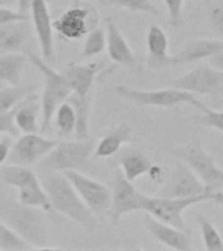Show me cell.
Segmentation results:
<instances>
[{"instance_id": "cell-1", "label": "cell", "mask_w": 223, "mask_h": 251, "mask_svg": "<svg viewBox=\"0 0 223 251\" xmlns=\"http://www.w3.org/2000/svg\"><path fill=\"white\" fill-rule=\"evenodd\" d=\"M42 208L30 207L11 198H0V219L21 238L37 250H54L50 246V231Z\"/></svg>"}, {"instance_id": "cell-2", "label": "cell", "mask_w": 223, "mask_h": 251, "mask_svg": "<svg viewBox=\"0 0 223 251\" xmlns=\"http://www.w3.org/2000/svg\"><path fill=\"white\" fill-rule=\"evenodd\" d=\"M41 183L54 211L78 224L86 231H94L97 226L95 215L86 207L64 173L45 172L41 178Z\"/></svg>"}, {"instance_id": "cell-3", "label": "cell", "mask_w": 223, "mask_h": 251, "mask_svg": "<svg viewBox=\"0 0 223 251\" xmlns=\"http://www.w3.org/2000/svg\"><path fill=\"white\" fill-rule=\"evenodd\" d=\"M27 60L42 74L43 76V93L41 100V131L47 132L51 127V123L54 121L55 111L63 102H66L70 93V88L67 81L64 72H58L46 62L45 59H41L34 52L29 50L25 51Z\"/></svg>"}, {"instance_id": "cell-4", "label": "cell", "mask_w": 223, "mask_h": 251, "mask_svg": "<svg viewBox=\"0 0 223 251\" xmlns=\"http://www.w3.org/2000/svg\"><path fill=\"white\" fill-rule=\"evenodd\" d=\"M95 145L93 139L58 141L39 165L42 166L43 172L64 173L68 170H81L89 165Z\"/></svg>"}, {"instance_id": "cell-5", "label": "cell", "mask_w": 223, "mask_h": 251, "mask_svg": "<svg viewBox=\"0 0 223 251\" xmlns=\"http://www.w3.org/2000/svg\"><path fill=\"white\" fill-rule=\"evenodd\" d=\"M115 92L119 97L124 98L127 101L141 106H153V107H166L171 109L181 103L192 105L200 111L205 107L202 102L191 92L178 89V88H168L160 90H141L134 89L127 85H117Z\"/></svg>"}, {"instance_id": "cell-6", "label": "cell", "mask_w": 223, "mask_h": 251, "mask_svg": "<svg viewBox=\"0 0 223 251\" xmlns=\"http://www.w3.org/2000/svg\"><path fill=\"white\" fill-rule=\"evenodd\" d=\"M174 88L187 90L193 94H201L210 98L214 107L223 106V71L201 64L174 80Z\"/></svg>"}, {"instance_id": "cell-7", "label": "cell", "mask_w": 223, "mask_h": 251, "mask_svg": "<svg viewBox=\"0 0 223 251\" xmlns=\"http://www.w3.org/2000/svg\"><path fill=\"white\" fill-rule=\"evenodd\" d=\"M171 153L178 160L185 162L211 191L223 188V169L215 164L214 158L203 149L200 141L175 147Z\"/></svg>"}, {"instance_id": "cell-8", "label": "cell", "mask_w": 223, "mask_h": 251, "mask_svg": "<svg viewBox=\"0 0 223 251\" xmlns=\"http://www.w3.org/2000/svg\"><path fill=\"white\" fill-rule=\"evenodd\" d=\"M211 198H213V191H209L202 195L191 196V198H164V196L150 198L144 194L141 211L146 212L162 223L184 230L185 225H184L183 213L185 209L196 204L210 200Z\"/></svg>"}, {"instance_id": "cell-9", "label": "cell", "mask_w": 223, "mask_h": 251, "mask_svg": "<svg viewBox=\"0 0 223 251\" xmlns=\"http://www.w3.org/2000/svg\"><path fill=\"white\" fill-rule=\"evenodd\" d=\"M99 13L93 4L78 1L72 4L62 16L55 20L54 31L66 41H76L85 37L89 31L98 26Z\"/></svg>"}, {"instance_id": "cell-10", "label": "cell", "mask_w": 223, "mask_h": 251, "mask_svg": "<svg viewBox=\"0 0 223 251\" xmlns=\"http://www.w3.org/2000/svg\"><path fill=\"white\" fill-rule=\"evenodd\" d=\"M64 174L94 215L103 217L109 213L111 208V190L106 184L82 174L80 170H68Z\"/></svg>"}, {"instance_id": "cell-11", "label": "cell", "mask_w": 223, "mask_h": 251, "mask_svg": "<svg viewBox=\"0 0 223 251\" xmlns=\"http://www.w3.org/2000/svg\"><path fill=\"white\" fill-rule=\"evenodd\" d=\"M58 141L39 135L38 132L22 133L12 144L8 162L9 164L31 166L41 162L51 152Z\"/></svg>"}, {"instance_id": "cell-12", "label": "cell", "mask_w": 223, "mask_h": 251, "mask_svg": "<svg viewBox=\"0 0 223 251\" xmlns=\"http://www.w3.org/2000/svg\"><path fill=\"white\" fill-rule=\"evenodd\" d=\"M142 198L144 194L133 186V182L124 176L121 169H117L111 190V208L109 212L111 220L117 223L127 213L141 211Z\"/></svg>"}, {"instance_id": "cell-13", "label": "cell", "mask_w": 223, "mask_h": 251, "mask_svg": "<svg viewBox=\"0 0 223 251\" xmlns=\"http://www.w3.org/2000/svg\"><path fill=\"white\" fill-rule=\"evenodd\" d=\"M209 191L211 190L205 186L199 176L185 162L180 161L176 164L163 187L158 191V195L164 198H191Z\"/></svg>"}, {"instance_id": "cell-14", "label": "cell", "mask_w": 223, "mask_h": 251, "mask_svg": "<svg viewBox=\"0 0 223 251\" xmlns=\"http://www.w3.org/2000/svg\"><path fill=\"white\" fill-rule=\"evenodd\" d=\"M31 25L38 39L39 49L46 62H52L55 56L54 25L46 0H33L30 9Z\"/></svg>"}, {"instance_id": "cell-15", "label": "cell", "mask_w": 223, "mask_h": 251, "mask_svg": "<svg viewBox=\"0 0 223 251\" xmlns=\"http://www.w3.org/2000/svg\"><path fill=\"white\" fill-rule=\"evenodd\" d=\"M144 225L153 238L163 243L164 246L180 251H189L192 249L191 239L181 229L162 223L149 213L144 217Z\"/></svg>"}, {"instance_id": "cell-16", "label": "cell", "mask_w": 223, "mask_h": 251, "mask_svg": "<svg viewBox=\"0 0 223 251\" xmlns=\"http://www.w3.org/2000/svg\"><path fill=\"white\" fill-rule=\"evenodd\" d=\"M34 33L29 20L16 21L0 26V55L9 52H25Z\"/></svg>"}, {"instance_id": "cell-17", "label": "cell", "mask_w": 223, "mask_h": 251, "mask_svg": "<svg viewBox=\"0 0 223 251\" xmlns=\"http://www.w3.org/2000/svg\"><path fill=\"white\" fill-rule=\"evenodd\" d=\"M101 70V64L97 62L76 64L70 63L64 70L67 81L70 88V93L77 97H88L93 94L94 80Z\"/></svg>"}, {"instance_id": "cell-18", "label": "cell", "mask_w": 223, "mask_h": 251, "mask_svg": "<svg viewBox=\"0 0 223 251\" xmlns=\"http://www.w3.org/2000/svg\"><path fill=\"white\" fill-rule=\"evenodd\" d=\"M106 35H107V52L110 59L117 66L129 67L134 64V54L121 34L120 29L111 16L106 17Z\"/></svg>"}, {"instance_id": "cell-19", "label": "cell", "mask_w": 223, "mask_h": 251, "mask_svg": "<svg viewBox=\"0 0 223 251\" xmlns=\"http://www.w3.org/2000/svg\"><path fill=\"white\" fill-rule=\"evenodd\" d=\"M148 59L146 64L152 70H159L172 66V56L168 55V38L164 30L158 25L150 26L146 35Z\"/></svg>"}, {"instance_id": "cell-20", "label": "cell", "mask_w": 223, "mask_h": 251, "mask_svg": "<svg viewBox=\"0 0 223 251\" xmlns=\"http://www.w3.org/2000/svg\"><path fill=\"white\" fill-rule=\"evenodd\" d=\"M223 50V41L218 39H196L188 42L178 54L172 55V66L189 64L202 59H209Z\"/></svg>"}, {"instance_id": "cell-21", "label": "cell", "mask_w": 223, "mask_h": 251, "mask_svg": "<svg viewBox=\"0 0 223 251\" xmlns=\"http://www.w3.org/2000/svg\"><path fill=\"white\" fill-rule=\"evenodd\" d=\"M41 102H38V97L35 94L25 97L15 107V123L20 132H38L41 128Z\"/></svg>"}, {"instance_id": "cell-22", "label": "cell", "mask_w": 223, "mask_h": 251, "mask_svg": "<svg viewBox=\"0 0 223 251\" xmlns=\"http://www.w3.org/2000/svg\"><path fill=\"white\" fill-rule=\"evenodd\" d=\"M132 139V127L127 123H120L112 128L107 135L102 137L95 145L94 157L95 158H109L119 152L121 145Z\"/></svg>"}, {"instance_id": "cell-23", "label": "cell", "mask_w": 223, "mask_h": 251, "mask_svg": "<svg viewBox=\"0 0 223 251\" xmlns=\"http://www.w3.org/2000/svg\"><path fill=\"white\" fill-rule=\"evenodd\" d=\"M121 172L131 182H134L137 178L145 174H150L154 169L152 160L140 151H127L121 154L119 160Z\"/></svg>"}, {"instance_id": "cell-24", "label": "cell", "mask_w": 223, "mask_h": 251, "mask_svg": "<svg viewBox=\"0 0 223 251\" xmlns=\"http://www.w3.org/2000/svg\"><path fill=\"white\" fill-rule=\"evenodd\" d=\"M0 179L11 187L16 190L29 187L31 184L41 182L35 173L30 169V166H22V165L7 164L0 168Z\"/></svg>"}, {"instance_id": "cell-25", "label": "cell", "mask_w": 223, "mask_h": 251, "mask_svg": "<svg viewBox=\"0 0 223 251\" xmlns=\"http://www.w3.org/2000/svg\"><path fill=\"white\" fill-rule=\"evenodd\" d=\"M29 62L23 52H9L0 55V81L8 85H19L25 64Z\"/></svg>"}, {"instance_id": "cell-26", "label": "cell", "mask_w": 223, "mask_h": 251, "mask_svg": "<svg viewBox=\"0 0 223 251\" xmlns=\"http://www.w3.org/2000/svg\"><path fill=\"white\" fill-rule=\"evenodd\" d=\"M68 101L72 103L74 111H76V132L74 137L78 140H86L90 139V128H89V118L90 110H91V101H93V94L88 97H77L74 94H70Z\"/></svg>"}, {"instance_id": "cell-27", "label": "cell", "mask_w": 223, "mask_h": 251, "mask_svg": "<svg viewBox=\"0 0 223 251\" xmlns=\"http://www.w3.org/2000/svg\"><path fill=\"white\" fill-rule=\"evenodd\" d=\"M76 122H77L76 121V111H74L72 103L67 100L55 111L54 123L56 133L60 137H64V139L74 136Z\"/></svg>"}, {"instance_id": "cell-28", "label": "cell", "mask_w": 223, "mask_h": 251, "mask_svg": "<svg viewBox=\"0 0 223 251\" xmlns=\"http://www.w3.org/2000/svg\"><path fill=\"white\" fill-rule=\"evenodd\" d=\"M17 191H19L17 200H19L20 203L25 204V205H30V207L42 208L43 211L46 212H50L52 209L50 199H48V196H47L46 191H45V188H43L41 182L31 184L29 187L17 190Z\"/></svg>"}, {"instance_id": "cell-29", "label": "cell", "mask_w": 223, "mask_h": 251, "mask_svg": "<svg viewBox=\"0 0 223 251\" xmlns=\"http://www.w3.org/2000/svg\"><path fill=\"white\" fill-rule=\"evenodd\" d=\"M106 47H107L106 30L97 26L85 35V42H84V47H82L81 58L89 59L93 58V56H97V55L103 52Z\"/></svg>"}, {"instance_id": "cell-30", "label": "cell", "mask_w": 223, "mask_h": 251, "mask_svg": "<svg viewBox=\"0 0 223 251\" xmlns=\"http://www.w3.org/2000/svg\"><path fill=\"white\" fill-rule=\"evenodd\" d=\"M197 223L200 225L205 249L207 251H223V238L214 224L201 215L197 216Z\"/></svg>"}, {"instance_id": "cell-31", "label": "cell", "mask_w": 223, "mask_h": 251, "mask_svg": "<svg viewBox=\"0 0 223 251\" xmlns=\"http://www.w3.org/2000/svg\"><path fill=\"white\" fill-rule=\"evenodd\" d=\"M29 249H31L30 245L0 219V250L22 251Z\"/></svg>"}, {"instance_id": "cell-32", "label": "cell", "mask_w": 223, "mask_h": 251, "mask_svg": "<svg viewBox=\"0 0 223 251\" xmlns=\"http://www.w3.org/2000/svg\"><path fill=\"white\" fill-rule=\"evenodd\" d=\"M103 5L109 7H120L129 9L131 12H142L149 15L159 16V11L150 0H99Z\"/></svg>"}, {"instance_id": "cell-33", "label": "cell", "mask_w": 223, "mask_h": 251, "mask_svg": "<svg viewBox=\"0 0 223 251\" xmlns=\"http://www.w3.org/2000/svg\"><path fill=\"white\" fill-rule=\"evenodd\" d=\"M26 93L19 85L0 88V113L11 111L25 98Z\"/></svg>"}, {"instance_id": "cell-34", "label": "cell", "mask_w": 223, "mask_h": 251, "mask_svg": "<svg viewBox=\"0 0 223 251\" xmlns=\"http://www.w3.org/2000/svg\"><path fill=\"white\" fill-rule=\"evenodd\" d=\"M201 113H202V115L196 119L200 125L218 129L223 133V111H219L217 109H210V107L205 106L201 110Z\"/></svg>"}, {"instance_id": "cell-35", "label": "cell", "mask_w": 223, "mask_h": 251, "mask_svg": "<svg viewBox=\"0 0 223 251\" xmlns=\"http://www.w3.org/2000/svg\"><path fill=\"white\" fill-rule=\"evenodd\" d=\"M168 12L170 26L178 27L183 23V4L184 0H164Z\"/></svg>"}, {"instance_id": "cell-36", "label": "cell", "mask_w": 223, "mask_h": 251, "mask_svg": "<svg viewBox=\"0 0 223 251\" xmlns=\"http://www.w3.org/2000/svg\"><path fill=\"white\" fill-rule=\"evenodd\" d=\"M0 133H9L12 136H17L20 133L15 123V109L0 113Z\"/></svg>"}, {"instance_id": "cell-37", "label": "cell", "mask_w": 223, "mask_h": 251, "mask_svg": "<svg viewBox=\"0 0 223 251\" xmlns=\"http://www.w3.org/2000/svg\"><path fill=\"white\" fill-rule=\"evenodd\" d=\"M209 21L211 30L223 38V5H215L211 8Z\"/></svg>"}, {"instance_id": "cell-38", "label": "cell", "mask_w": 223, "mask_h": 251, "mask_svg": "<svg viewBox=\"0 0 223 251\" xmlns=\"http://www.w3.org/2000/svg\"><path fill=\"white\" fill-rule=\"evenodd\" d=\"M22 20H30L19 11H13L9 9L5 5H0V26L7 25V24L16 23V21H22Z\"/></svg>"}, {"instance_id": "cell-39", "label": "cell", "mask_w": 223, "mask_h": 251, "mask_svg": "<svg viewBox=\"0 0 223 251\" xmlns=\"http://www.w3.org/2000/svg\"><path fill=\"white\" fill-rule=\"evenodd\" d=\"M12 140L9 137H5V139H1L0 140V168L3 166L5 162L9 158V153H11L12 148Z\"/></svg>"}, {"instance_id": "cell-40", "label": "cell", "mask_w": 223, "mask_h": 251, "mask_svg": "<svg viewBox=\"0 0 223 251\" xmlns=\"http://www.w3.org/2000/svg\"><path fill=\"white\" fill-rule=\"evenodd\" d=\"M31 3H33V0H19L17 1V11L30 19Z\"/></svg>"}, {"instance_id": "cell-41", "label": "cell", "mask_w": 223, "mask_h": 251, "mask_svg": "<svg viewBox=\"0 0 223 251\" xmlns=\"http://www.w3.org/2000/svg\"><path fill=\"white\" fill-rule=\"evenodd\" d=\"M207 64H210L211 67L223 71V50L214 54L213 56H210L209 60H207Z\"/></svg>"}, {"instance_id": "cell-42", "label": "cell", "mask_w": 223, "mask_h": 251, "mask_svg": "<svg viewBox=\"0 0 223 251\" xmlns=\"http://www.w3.org/2000/svg\"><path fill=\"white\" fill-rule=\"evenodd\" d=\"M215 203L223 204V190H218V191H213V198Z\"/></svg>"}, {"instance_id": "cell-43", "label": "cell", "mask_w": 223, "mask_h": 251, "mask_svg": "<svg viewBox=\"0 0 223 251\" xmlns=\"http://www.w3.org/2000/svg\"><path fill=\"white\" fill-rule=\"evenodd\" d=\"M9 3V0H0V5H7Z\"/></svg>"}, {"instance_id": "cell-44", "label": "cell", "mask_w": 223, "mask_h": 251, "mask_svg": "<svg viewBox=\"0 0 223 251\" xmlns=\"http://www.w3.org/2000/svg\"><path fill=\"white\" fill-rule=\"evenodd\" d=\"M78 1H81V0H72V3H73V4L78 3Z\"/></svg>"}]
</instances>
